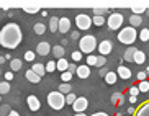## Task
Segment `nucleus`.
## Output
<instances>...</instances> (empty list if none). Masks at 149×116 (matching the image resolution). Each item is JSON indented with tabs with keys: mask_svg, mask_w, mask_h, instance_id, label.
Listing matches in <instances>:
<instances>
[{
	"mask_svg": "<svg viewBox=\"0 0 149 116\" xmlns=\"http://www.w3.org/2000/svg\"><path fill=\"white\" fill-rule=\"evenodd\" d=\"M23 39V33L17 23H7L0 30V46L7 49H15L20 46Z\"/></svg>",
	"mask_w": 149,
	"mask_h": 116,
	"instance_id": "f257e3e1",
	"label": "nucleus"
},
{
	"mask_svg": "<svg viewBox=\"0 0 149 116\" xmlns=\"http://www.w3.org/2000/svg\"><path fill=\"white\" fill-rule=\"evenodd\" d=\"M97 49V39L92 35H85L79 39V51L82 54H92Z\"/></svg>",
	"mask_w": 149,
	"mask_h": 116,
	"instance_id": "f03ea898",
	"label": "nucleus"
},
{
	"mask_svg": "<svg viewBox=\"0 0 149 116\" xmlns=\"http://www.w3.org/2000/svg\"><path fill=\"white\" fill-rule=\"evenodd\" d=\"M46 101H48V105L53 108V110L59 111V110H62V108L66 106V95H62L57 90H54V92H51V93H48Z\"/></svg>",
	"mask_w": 149,
	"mask_h": 116,
	"instance_id": "7ed1b4c3",
	"label": "nucleus"
},
{
	"mask_svg": "<svg viewBox=\"0 0 149 116\" xmlns=\"http://www.w3.org/2000/svg\"><path fill=\"white\" fill-rule=\"evenodd\" d=\"M136 38H138V31L134 28H131V26H125L118 33V41L121 44H126V46H131L136 41Z\"/></svg>",
	"mask_w": 149,
	"mask_h": 116,
	"instance_id": "20e7f679",
	"label": "nucleus"
},
{
	"mask_svg": "<svg viewBox=\"0 0 149 116\" xmlns=\"http://www.w3.org/2000/svg\"><path fill=\"white\" fill-rule=\"evenodd\" d=\"M107 25H108L110 31H115V30H120L123 25V15L118 12H111L110 17L107 18Z\"/></svg>",
	"mask_w": 149,
	"mask_h": 116,
	"instance_id": "39448f33",
	"label": "nucleus"
},
{
	"mask_svg": "<svg viewBox=\"0 0 149 116\" xmlns=\"http://www.w3.org/2000/svg\"><path fill=\"white\" fill-rule=\"evenodd\" d=\"M75 26L79 28V30H90V26H92V17H87L85 13H79L77 17H75Z\"/></svg>",
	"mask_w": 149,
	"mask_h": 116,
	"instance_id": "423d86ee",
	"label": "nucleus"
},
{
	"mask_svg": "<svg viewBox=\"0 0 149 116\" xmlns=\"http://www.w3.org/2000/svg\"><path fill=\"white\" fill-rule=\"evenodd\" d=\"M88 108V100L85 97H77L75 101L72 103V110L75 113H85V110Z\"/></svg>",
	"mask_w": 149,
	"mask_h": 116,
	"instance_id": "0eeeda50",
	"label": "nucleus"
},
{
	"mask_svg": "<svg viewBox=\"0 0 149 116\" xmlns=\"http://www.w3.org/2000/svg\"><path fill=\"white\" fill-rule=\"evenodd\" d=\"M113 51V44H111V41L110 39H103L102 43H98V54L100 56H108L110 52Z\"/></svg>",
	"mask_w": 149,
	"mask_h": 116,
	"instance_id": "6e6552de",
	"label": "nucleus"
},
{
	"mask_svg": "<svg viewBox=\"0 0 149 116\" xmlns=\"http://www.w3.org/2000/svg\"><path fill=\"white\" fill-rule=\"evenodd\" d=\"M49 52H51V44H49L48 41L38 43V46H36V54H38V56H48Z\"/></svg>",
	"mask_w": 149,
	"mask_h": 116,
	"instance_id": "1a4fd4ad",
	"label": "nucleus"
},
{
	"mask_svg": "<svg viewBox=\"0 0 149 116\" xmlns=\"http://www.w3.org/2000/svg\"><path fill=\"white\" fill-rule=\"evenodd\" d=\"M70 30V20L67 17H62L59 18V25H57V31L61 33V35H66L67 31Z\"/></svg>",
	"mask_w": 149,
	"mask_h": 116,
	"instance_id": "9d476101",
	"label": "nucleus"
},
{
	"mask_svg": "<svg viewBox=\"0 0 149 116\" xmlns=\"http://www.w3.org/2000/svg\"><path fill=\"white\" fill-rule=\"evenodd\" d=\"M26 103H28V108H30L31 111H38V110L41 108L40 100L36 98L35 95H28V98H26Z\"/></svg>",
	"mask_w": 149,
	"mask_h": 116,
	"instance_id": "9b49d317",
	"label": "nucleus"
},
{
	"mask_svg": "<svg viewBox=\"0 0 149 116\" xmlns=\"http://www.w3.org/2000/svg\"><path fill=\"white\" fill-rule=\"evenodd\" d=\"M116 75L118 77H121L123 80H128V78H131V69H128V67H125V65H120L118 69H116Z\"/></svg>",
	"mask_w": 149,
	"mask_h": 116,
	"instance_id": "f8f14e48",
	"label": "nucleus"
},
{
	"mask_svg": "<svg viewBox=\"0 0 149 116\" xmlns=\"http://www.w3.org/2000/svg\"><path fill=\"white\" fill-rule=\"evenodd\" d=\"M90 67L88 65H77V70H75V74L79 75L80 78H87V77H90Z\"/></svg>",
	"mask_w": 149,
	"mask_h": 116,
	"instance_id": "ddd939ff",
	"label": "nucleus"
},
{
	"mask_svg": "<svg viewBox=\"0 0 149 116\" xmlns=\"http://www.w3.org/2000/svg\"><path fill=\"white\" fill-rule=\"evenodd\" d=\"M51 52H53V56H56L57 59H62V57L66 56V49L62 46H59V44H56V46L51 47Z\"/></svg>",
	"mask_w": 149,
	"mask_h": 116,
	"instance_id": "4468645a",
	"label": "nucleus"
},
{
	"mask_svg": "<svg viewBox=\"0 0 149 116\" xmlns=\"http://www.w3.org/2000/svg\"><path fill=\"white\" fill-rule=\"evenodd\" d=\"M133 62H134V64H144L146 62V54L143 51H138V49H136V52H134V56H133Z\"/></svg>",
	"mask_w": 149,
	"mask_h": 116,
	"instance_id": "2eb2a0df",
	"label": "nucleus"
},
{
	"mask_svg": "<svg viewBox=\"0 0 149 116\" xmlns=\"http://www.w3.org/2000/svg\"><path fill=\"white\" fill-rule=\"evenodd\" d=\"M25 77H26L28 82H31V83H40V82H41V77H38V75H36L31 69H28L26 72H25Z\"/></svg>",
	"mask_w": 149,
	"mask_h": 116,
	"instance_id": "dca6fc26",
	"label": "nucleus"
},
{
	"mask_svg": "<svg viewBox=\"0 0 149 116\" xmlns=\"http://www.w3.org/2000/svg\"><path fill=\"white\" fill-rule=\"evenodd\" d=\"M31 70L38 75V77H43L44 74H46V67H44L43 64H40V62H36V64H33V67H31Z\"/></svg>",
	"mask_w": 149,
	"mask_h": 116,
	"instance_id": "f3484780",
	"label": "nucleus"
},
{
	"mask_svg": "<svg viewBox=\"0 0 149 116\" xmlns=\"http://www.w3.org/2000/svg\"><path fill=\"white\" fill-rule=\"evenodd\" d=\"M143 25V17H139V15H133V17H130V26L131 28H138V26Z\"/></svg>",
	"mask_w": 149,
	"mask_h": 116,
	"instance_id": "a211bd4d",
	"label": "nucleus"
},
{
	"mask_svg": "<svg viewBox=\"0 0 149 116\" xmlns=\"http://www.w3.org/2000/svg\"><path fill=\"white\" fill-rule=\"evenodd\" d=\"M116 80H118V75H116V72H111V70H108L105 75V82L108 83V85H115L116 83Z\"/></svg>",
	"mask_w": 149,
	"mask_h": 116,
	"instance_id": "6ab92c4d",
	"label": "nucleus"
},
{
	"mask_svg": "<svg viewBox=\"0 0 149 116\" xmlns=\"http://www.w3.org/2000/svg\"><path fill=\"white\" fill-rule=\"evenodd\" d=\"M22 65H23L22 59H12V60H10V70H12L13 74L22 69Z\"/></svg>",
	"mask_w": 149,
	"mask_h": 116,
	"instance_id": "aec40b11",
	"label": "nucleus"
},
{
	"mask_svg": "<svg viewBox=\"0 0 149 116\" xmlns=\"http://www.w3.org/2000/svg\"><path fill=\"white\" fill-rule=\"evenodd\" d=\"M67 65H69V62H67L64 57L56 60V70H59V72H66V70H67Z\"/></svg>",
	"mask_w": 149,
	"mask_h": 116,
	"instance_id": "412c9836",
	"label": "nucleus"
},
{
	"mask_svg": "<svg viewBox=\"0 0 149 116\" xmlns=\"http://www.w3.org/2000/svg\"><path fill=\"white\" fill-rule=\"evenodd\" d=\"M57 25H59V17L49 18V31L51 33H57Z\"/></svg>",
	"mask_w": 149,
	"mask_h": 116,
	"instance_id": "4be33fe9",
	"label": "nucleus"
},
{
	"mask_svg": "<svg viewBox=\"0 0 149 116\" xmlns=\"http://www.w3.org/2000/svg\"><path fill=\"white\" fill-rule=\"evenodd\" d=\"M134 52H136V47L130 46L126 51H125V56H123V59L126 60V62H133V56H134Z\"/></svg>",
	"mask_w": 149,
	"mask_h": 116,
	"instance_id": "5701e85b",
	"label": "nucleus"
},
{
	"mask_svg": "<svg viewBox=\"0 0 149 116\" xmlns=\"http://www.w3.org/2000/svg\"><path fill=\"white\" fill-rule=\"evenodd\" d=\"M57 92H59V93H62V95H67V93H70V92H72V87H70V83H61V85H59V88H57Z\"/></svg>",
	"mask_w": 149,
	"mask_h": 116,
	"instance_id": "b1692460",
	"label": "nucleus"
},
{
	"mask_svg": "<svg viewBox=\"0 0 149 116\" xmlns=\"http://www.w3.org/2000/svg\"><path fill=\"white\" fill-rule=\"evenodd\" d=\"M138 90H139V93H146V92H149V82L148 80H143L138 83Z\"/></svg>",
	"mask_w": 149,
	"mask_h": 116,
	"instance_id": "393cba45",
	"label": "nucleus"
},
{
	"mask_svg": "<svg viewBox=\"0 0 149 116\" xmlns=\"http://www.w3.org/2000/svg\"><path fill=\"white\" fill-rule=\"evenodd\" d=\"M139 39L143 43H148L149 41V28H143V30L139 31Z\"/></svg>",
	"mask_w": 149,
	"mask_h": 116,
	"instance_id": "a878e982",
	"label": "nucleus"
},
{
	"mask_svg": "<svg viewBox=\"0 0 149 116\" xmlns=\"http://www.w3.org/2000/svg\"><path fill=\"white\" fill-rule=\"evenodd\" d=\"M107 23V18L105 17H92V25L95 26H102Z\"/></svg>",
	"mask_w": 149,
	"mask_h": 116,
	"instance_id": "bb28decb",
	"label": "nucleus"
},
{
	"mask_svg": "<svg viewBox=\"0 0 149 116\" xmlns=\"http://www.w3.org/2000/svg\"><path fill=\"white\" fill-rule=\"evenodd\" d=\"M10 92V82H0V95H7Z\"/></svg>",
	"mask_w": 149,
	"mask_h": 116,
	"instance_id": "cd10ccee",
	"label": "nucleus"
},
{
	"mask_svg": "<svg viewBox=\"0 0 149 116\" xmlns=\"http://www.w3.org/2000/svg\"><path fill=\"white\" fill-rule=\"evenodd\" d=\"M33 30H35L36 35H44V33H46V26H44L43 23H36V25L33 26Z\"/></svg>",
	"mask_w": 149,
	"mask_h": 116,
	"instance_id": "c85d7f7f",
	"label": "nucleus"
},
{
	"mask_svg": "<svg viewBox=\"0 0 149 116\" xmlns=\"http://www.w3.org/2000/svg\"><path fill=\"white\" fill-rule=\"evenodd\" d=\"M93 15L95 17H103V15H110L108 8H93Z\"/></svg>",
	"mask_w": 149,
	"mask_h": 116,
	"instance_id": "c756f323",
	"label": "nucleus"
},
{
	"mask_svg": "<svg viewBox=\"0 0 149 116\" xmlns=\"http://www.w3.org/2000/svg\"><path fill=\"white\" fill-rule=\"evenodd\" d=\"M10 111H12V106L10 105H2L0 106V116H8Z\"/></svg>",
	"mask_w": 149,
	"mask_h": 116,
	"instance_id": "7c9ffc66",
	"label": "nucleus"
},
{
	"mask_svg": "<svg viewBox=\"0 0 149 116\" xmlns=\"http://www.w3.org/2000/svg\"><path fill=\"white\" fill-rule=\"evenodd\" d=\"M75 98H77V95L74 93V92H70V93L66 95V105H72L75 101Z\"/></svg>",
	"mask_w": 149,
	"mask_h": 116,
	"instance_id": "2f4dec72",
	"label": "nucleus"
},
{
	"mask_svg": "<svg viewBox=\"0 0 149 116\" xmlns=\"http://www.w3.org/2000/svg\"><path fill=\"white\" fill-rule=\"evenodd\" d=\"M46 67V72H49V74H53L54 70H56V60H49L48 64L44 65Z\"/></svg>",
	"mask_w": 149,
	"mask_h": 116,
	"instance_id": "473e14b6",
	"label": "nucleus"
},
{
	"mask_svg": "<svg viewBox=\"0 0 149 116\" xmlns=\"http://www.w3.org/2000/svg\"><path fill=\"white\" fill-rule=\"evenodd\" d=\"M131 12H133V15H141V13L148 12V8H146V7H133Z\"/></svg>",
	"mask_w": 149,
	"mask_h": 116,
	"instance_id": "72a5a7b5",
	"label": "nucleus"
},
{
	"mask_svg": "<svg viewBox=\"0 0 149 116\" xmlns=\"http://www.w3.org/2000/svg\"><path fill=\"white\" fill-rule=\"evenodd\" d=\"M61 80L64 82V83H69V82L72 80V74H70V72H67V70H66V72H62Z\"/></svg>",
	"mask_w": 149,
	"mask_h": 116,
	"instance_id": "f704fd0d",
	"label": "nucleus"
},
{
	"mask_svg": "<svg viewBox=\"0 0 149 116\" xmlns=\"http://www.w3.org/2000/svg\"><path fill=\"white\" fill-rule=\"evenodd\" d=\"M105 64H107V57H103V56H97V67H105Z\"/></svg>",
	"mask_w": 149,
	"mask_h": 116,
	"instance_id": "c9c22d12",
	"label": "nucleus"
},
{
	"mask_svg": "<svg viewBox=\"0 0 149 116\" xmlns=\"http://www.w3.org/2000/svg\"><path fill=\"white\" fill-rule=\"evenodd\" d=\"M35 57H36V52H33V51H26V52H25V60H28V62H33Z\"/></svg>",
	"mask_w": 149,
	"mask_h": 116,
	"instance_id": "e433bc0d",
	"label": "nucleus"
},
{
	"mask_svg": "<svg viewBox=\"0 0 149 116\" xmlns=\"http://www.w3.org/2000/svg\"><path fill=\"white\" fill-rule=\"evenodd\" d=\"M23 12H26V13H38V12H41V8H40V7H25Z\"/></svg>",
	"mask_w": 149,
	"mask_h": 116,
	"instance_id": "4c0bfd02",
	"label": "nucleus"
},
{
	"mask_svg": "<svg viewBox=\"0 0 149 116\" xmlns=\"http://www.w3.org/2000/svg\"><path fill=\"white\" fill-rule=\"evenodd\" d=\"M82 59V52L80 51H74L72 52V62H79Z\"/></svg>",
	"mask_w": 149,
	"mask_h": 116,
	"instance_id": "58836bf2",
	"label": "nucleus"
},
{
	"mask_svg": "<svg viewBox=\"0 0 149 116\" xmlns=\"http://www.w3.org/2000/svg\"><path fill=\"white\" fill-rule=\"evenodd\" d=\"M120 101H121V93H115V95H111V103L118 105Z\"/></svg>",
	"mask_w": 149,
	"mask_h": 116,
	"instance_id": "ea45409f",
	"label": "nucleus"
},
{
	"mask_svg": "<svg viewBox=\"0 0 149 116\" xmlns=\"http://www.w3.org/2000/svg\"><path fill=\"white\" fill-rule=\"evenodd\" d=\"M97 64V56H87V65H95Z\"/></svg>",
	"mask_w": 149,
	"mask_h": 116,
	"instance_id": "a19ab883",
	"label": "nucleus"
},
{
	"mask_svg": "<svg viewBox=\"0 0 149 116\" xmlns=\"http://www.w3.org/2000/svg\"><path fill=\"white\" fill-rule=\"evenodd\" d=\"M75 70H77V65H75V62H69V65H67V72L74 74Z\"/></svg>",
	"mask_w": 149,
	"mask_h": 116,
	"instance_id": "79ce46f5",
	"label": "nucleus"
},
{
	"mask_svg": "<svg viewBox=\"0 0 149 116\" xmlns=\"http://www.w3.org/2000/svg\"><path fill=\"white\" fill-rule=\"evenodd\" d=\"M5 82H12L13 80V72H12V70H8V72H5Z\"/></svg>",
	"mask_w": 149,
	"mask_h": 116,
	"instance_id": "37998d69",
	"label": "nucleus"
},
{
	"mask_svg": "<svg viewBox=\"0 0 149 116\" xmlns=\"http://www.w3.org/2000/svg\"><path fill=\"white\" fill-rule=\"evenodd\" d=\"M146 77H148V75H146V72H144V70H141V72H138V75H136V78H138L139 82L146 80Z\"/></svg>",
	"mask_w": 149,
	"mask_h": 116,
	"instance_id": "c03bdc74",
	"label": "nucleus"
},
{
	"mask_svg": "<svg viewBox=\"0 0 149 116\" xmlns=\"http://www.w3.org/2000/svg\"><path fill=\"white\" fill-rule=\"evenodd\" d=\"M138 93H139L138 87H131V88H130V97H136Z\"/></svg>",
	"mask_w": 149,
	"mask_h": 116,
	"instance_id": "a18cd8bd",
	"label": "nucleus"
},
{
	"mask_svg": "<svg viewBox=\"0 0 149 116\" xmlns=\"http://www.w3.org/2000/svg\"><path fill=\"white\" fill-rule=\"evenodd\" d=\"M70 38H72V39H80L79 31H72V33H70Z\"/></svg>",
	"mask_w": 149,
	"mask_h": 116,
	"instance_id": "49530a36",
	"label": "nucleus"
},
{
	"mask_svg": "<svg viewBox=\"0 0 149 116\" xmlns=\"http://www.w3.org/2000/svg\"><path fill=\"white\" fill-rule=\"evenodd\" d=\"M90 116H110V115H107V113H103V111H98V113H93V115H90Z\"/></svg>",
	"mask_w": 149,
	"mask_h": 116,
	"instance_id": "de8ad7c7",
	"label": "nucleus"
},
{
	"mask_svg": "<svg viewBox=\"0 0 149 116\" xmlns=\"http://www.w3.org/2000/svg\"><path fill=\"white\" fill-rule=\"evenodd\" d=\"M107 72H108V70H107L105 67H102V69H100V75H102V77H105V75H107Z\"/></svg>",
	"mask_w": 149,
	"mask_h": 116,
	"instance_id": "09e8293b",
	"label": "nucleus"
},
{
	"mask_svg": "<svg viewBox=\"0 0 149 116\" xmlns=\"http://www.w3.org/2000/svg\"><path fill=\"white\" fill-rule=\"evenodd\" d=\"M136 100H138V97H130V103H136Z\"/></svg>",
	"mask_w": 149,
	"mask_h": 116,
	"instance_id": "8fccbe9b",
	"label": "nucleus"
},
{
	"mask_svg": "<svg viewBox=\"0 0 149 116\" xmlns=\"http://www.w3.org/2000/svg\"><path fill=\"white\" fill-rule=\"evenodd\" d=\"M8 116H20V115H18L17 111H13V110H12V111H10V115H8Z\"/></svg>",
	"mask_w": 149,
	"mask_h": 116,
	"instance_id": "3c124183",
	"label": "nucleus"
},
{
	"mask_svg": "<svg viewBox=\"0 0 149 116\" xmlns=\"http://www.w3.org/2000/svg\"><path fill=\"white\" fill-rule=\"evenodd\" d=\"M3 62H5V57H3V56H0V64H3Z\"/></svg>",
	"mask_w": 149,
	"mask_h": 116,
	"instance_id": "603ef678",
	"label": "nucleus"
},
{
	"mask_svg": "<svg viewBox=\"0 0 149 116\" xmlns=\"http://www.w3.org/2000/svg\"><path fill=\"white\" fill-rule=\"evenodd\" d=\"M75 116H87L85 113H75Z\"/></svg>",
	"mask_w": 149,
	"mask_h": 116,
	"instance_id": "864d4df0",
	"label": "nucleus"
},
{
	"mask_svg": "<svg viewBox=\"0 0 149 116\" xmlns=\"http://www.w3.org/2000/svg\"><path fill=\"white\" fill-rule=\"evenodd\" d=\"M144 72H146V75L149 77V67H146V70H144Z\"/></svg>",
	"mask_w": 149,
	"mask_h": 116,
	"instance_id": "5fc2aeb1",
	"label": "nucleus"
},
{
	"mask_svg": "<svg viewBox=\"0 0 149 116\" xmlns=\"http://www.w3.org/2000/svg\"><path fill=\"white\" fill-rule=\"evenodd\" d=\"M0 101H2V95H0Z\"/></svg>",
	"mask_w": 149,
	"mask_h": 116,
	"instance_id": "6e6d98bb",
	"label": "nucleus"
},
{
	"mask_svg": "<svg viewBox=\"0 0 149 116\" xmlns=\"http://www.w3.org/2000/svg\"><path fill=\"white\" fill-rule=\"evenodd\" d=\"M0 75H2V72H0Z\"/></svg>",
	"mask_w": 149,
	"mask_h": 116,
	"instance_id": "4d7b16f0",
	"label": "nucleus"
}]
</instances>
